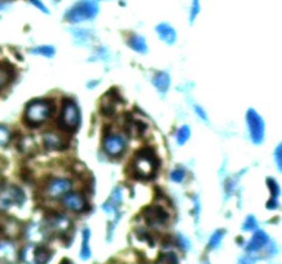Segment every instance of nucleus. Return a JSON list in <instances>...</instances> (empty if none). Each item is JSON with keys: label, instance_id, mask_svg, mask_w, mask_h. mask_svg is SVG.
I'll list each match as a JSON object with an SVG mask.
<instances>
[{"label": "nucleus", "instance_id": "17", "mask_svg": "<svg viewBox=\"0 0 282 264\" xmlns=\"http://www.w3.org/2000/svg\"><path fill=\"white\" fill-rule=\"evenodd\" d=\"M90 237H91V231H90V229L83 230V241H81V249H80L81 260H88V259L91 258Z\"/></svg>", "mask_w": 282, "mask_h": 264}, {"label": "nucleus", "instance_id": "30", "mask_svg": "<svg viewBox=\"0 0 282 264\" xmlns=\"http://www.w3.org/2000/svg\"><path fill=\"white\" fill-rule=\"evenodd\" d=\"M54 1H55V3H59V0H54Z\"/></svg>", "mask_w": 282, "mask_h": 264}, {"label": "nucleus", "instance_id": "23", "mask_svg": "<svg viewBox=\"0 0 282 264\" xmlns=\"http://www.w3.org/2000/svg\"><path fill=\"white\" fill-rule=\"evenodd\" d=\"M73 36L76 37V40L79 43H84V41L88 40L90 37V30H86V29H77V30H73Z\"/></svg>", "mask_w": 282, "mask_h": 264}, {"label": "nucleus", "instance_id": "2", "mask_svg": "<svg viewBox=\"0 0 282 264\" xmlns=\"http://www.w3.org/2000/svg\"><path fill=\"white\" fill-rule=\"evenodd\" d=\"M54 105L48 99H35L26 106L23 119L29 126L37 127L43 124L44 121L51 116Z\"/></svg>", "mask_w": 282, "mask_h": 264}, {"label": "nucleus", "instance_id": "27", "mask_svg": "<svg viewBox=\"0 0 282 264\" xmlns=\"http://www.w3.org/2000/svg\"><path fill=\"white\" fill-rule=\"evenodd\" d=\"M29 1H30V3H32V4H33L35 7H37L39 10H41V11L44 12V14H48V12H50V11H48V8H47L46 4H44V3H43L41 0H29Z\"/></svg>", "mask_w": 282, "mask_h": 264}, {"label": "nucleus", "instance_id": "6", "mask_svg": "<svg viewBox=\"0 0 282 264\" xmlns=\"http://www.w3.org/2000/svg\"><path fill=\"white\" fill-rule=\"evenodd\" d=\"M72 189V180L68 178H54L51 179L44 187V194L48 198H58L61 195L69 193Z\"/></svg>", "mask_w": 282, "mask_h": 264}, {"label": "nucleus", "instance_id": "29", "mask_svg": "<svg viewBox=\"0 0 282 264\" xmlns=\"http://www.w3.org/2000/svg\"><path fill=\"white\" fill-rule=\"evenodd\" d=\"M4 7H7V4H3V3H0V8H4Z\"/></svg>", "mask_w": 282, "mask_h": 264}, {"label": "nucleus", "instance_id": "8", "mask_svg": "<svg viewBox=\"0 0 282 264\" xmlns=\"http://www.w3.org/2000/svg\"><path fill=\"white\" fill-rule=\"evenodd\" d=\"M143 218L146 222L153 226V227H158V226H165L169 220V215L168 212L161 207H149L144 209Z\"/></svg>", "mask_w": 282, "mask_h": 264}, {"label": "nucleus", "instance_id": "9", "mask_svg": "<svg viewBox=\"0 0 282 264\" xmlns=\"http://www.w3.org/2000/svg\"><path fill=\"white\" fill-rule=\"evenodd\" d=\"M62 205L73 212H81L86 209V198L80 193H66L62 198Z\"/></svg>", "mask_w": 282, "mask_h": 264}, {"label": "nucleus", "instance_id": "14", "mask_svg": "<svg viewBox=\"0 0 282 264\" xmlns=\"http://www.w3.org/2000/svg\"><path fill=\"white\" fill-rule=\"evenodd\" d=\"M153 84L157 88V91L165 94L169 90V86H171V77L165 72H158L153 77Z\"/></svg>", "mask_w": 282, "mask_h": 264}, {"label": "nucleus", "instance_id": "20", "mask_svg": "<svg viewBox=\"0 0 282 264\" xmlns=\"http://www.w3.org/2000/svg\"><path fill=\"white\" fill-rule=\"evenodd\" d=\"M190 127L189 126H183L179 128V131L176 132V140H178V144H184L189 138H190Z\"/></svg>", "mask_w": 282, "mask_h": 264}, {"label": "nucleus", "instance_id": "3", "mask_svg": "<svg viewBox=\"0 0 282 264\" xmlns=\"http://www.w3.org/2000/svg\"><path fill=\"white\" fill-rule=\"evenodd\" d=\"M98 11L99 6L95 0H80L65 12V19L70 23H79L95 18Z\"/></svg>", "mask_w": 282, "mask_h": 264}, {"label": "nucleus", "instance_id": "11", "mask_svg": "<svg viewBox=\"0 0 282 264\" xmlns=\"http://www.w3.org/2000/svg\"><path fill=\"white\" fill-rule=\"evenodd\" d=\"M17 260V248L11 241H0V263H12Z\"/></svg>", "mask_w": 282, "mask_h": 264}, {"label": "nucleus", "instance_id": "15", "mask_svg": "<svg viewBox=\"0 0 282 264\" xmlns=\"http://www.w3.org/2000/svg\"><path fill=\"white\" fill-rule=\"evenodd\" d=\"M248 124H249V130L252 132V138L258 142L262 136V123H260L256 113L252 110L248 113Z\"/></svg>", "mask_w": 282, "mask_h": 264}, {"label": "nucleus", "instance_id": "13", "mask_svg": "<svg viewBox=\"0 0 282 264\" xmlns=\"http://www.w3.org/2000/svg\"><path fill=\"white\" fill-rule=\"evenodd\" d=\"M121 201H123V191H121V189H119V187H116V189L112 191V194H110V197L108 198V201L104 204L105 212H115V211H117L119 207H120Z\"/></svg>", "mask_w": 282, "mask_h": 264}, {"label": "nucleus", "instance_id": "28", "mask_svg": "<svg viewBox=\"0 0 282 264\" xmlns=\"http://www.w3.org/2000/svg\"><path fill=\"white\" fill-rule=\"evenodd\" d=\"M194 110H196L197 115L201 117V120H204V121H205V123H207V121H208V116H207V113L204 112V109H202L201 106H194Z\"/></svg>", "mask_w": 282, "mask_h": 264}, {"label": "nucleus", "instance_id": "19", "mask_svg": "<svg viewBox=\"0 0 282 264\" xmlns=\"http://www.w3.org/2000/svg\"><path fill=\"white\" fill-rule=\"evenodd\" d=\"M8 66H10V65H8ZM8 66L0 65V88L7 86V84L10 83V80H11V68H8Z\"/></svg>", "mask_w": 282, "mask_h": 264}, {"label": "nucleus", "instance_id": "26", "mask_svg": "<svg viewBox=\"0 0 282 264\" xmlns=\"http://www.w3.org/2000/svg\"><path fill=\"white\" fill-rule=\"evenodd\" d=\"M8 140H10V131H8V128L0 126V146L6 144Z\"/></svg>", "mask_w": 282, "mask_h": 264}, {"label": "nucleus", "instance_id": "16", "mask_svg": "<svg viewBox=\"0 0 282 264\" xmlns=\"http://www.w3.org/2000/svg\"><path fill=\"white\" fill-rule=\"evenodd\" d=\"M128 46L131 47L134 51L139 52V54H146L147 52V44H146L143 36L135 35V33L131 35L130 39H128Z\"/></svg>", "mask_w": 282, "mask_h": 264}, {"label": "nucleus", "instance_id": "25", "mask_svg": "<svg viewBox=\"0 0 282 264\" xmlns=\"http://www.w3.org/2000/svg\"><path fill=\"white\" fill-rule=\"evenodd\" d=\"M200 12V0H193L191 3V10H190V22H194V19Z\"/></svg>", "mask_w": 282, "mask_h": 264}, {"label": "nucleus", "instance_id": "12", "mask_svg": "<svg viewBox=\"0 0 282 264\" xmlns=\"http://www.w3.org/2000/svg\"><path fill=\"white\" fill-rule=\"evenodd\" d=\"M155 32L158 33V37L162 41H165L168 46H172L173 43L176 41V30L167 22L158 23L155 26Z\"/></svg>", "mask_w": 282, "mask_h": 264}, {"label": "nucleus", "instance_id": "18", "mask_svg": "<svg viewBox=\"0 0 282 264\" xmlns=\"http://www.w3.org/2000/svg\"><path fill=\"white\" fill-rule=\"evenodd\" d=\"M52 256V252L46 247L36 248L33 252V262L35 263H47Z\"/></svg>", "mask_w": 282, "mask_h": 264}, {"label": "nucleus", "instance_id": "7", "mask_svg": "<svg viewBox=\"0 0 282 264\" xmlns=\"http://www.w3.org/2000/svg\"><path fill=\"white\" fill-rule=\"evenodd\" d=\"M127 147V142L121 135L110 133L104 139V150L112 157H117L124 153V150Z\"/></svg>", "mask_w": 282, "mask_h": 264}, {"label": "nucleus", "instance_id": "24", "mask_svg": "<svg viewBox=\"0 0 282 264\" xmlns=\"http://www.w3.org/2000/svg\"><path fill=\"white\" fill-rule=\"evenodd\" d=\"M184 176H186V171L183 168H176L171 172V180L176 182V183H180L184 179Z\"/></svg>", "mask_w": 282, "mask_h": 264}, {"label": "nucleus", "instance_id": "22", "mask_svg": "<svg viewBox=\"0 0 282 264\" xmlns=\"http://www.w3.org/2000/svg\"><path fill=\"white\" fill-rule=\"evenodd\" d=\"M223 236H225V231H223V230H218V231H215V233L212 234V237L209 238V244H208L209 249H216V248L220 245L222 240H223Z\"/></svg>", "mask_w": 282, "mask_h": 264}, {"label": "nucleus", "instance_id": "10", "mask_svg": "<svg viewBox=\"0 0 282 264\" xmlns=\"http://www.w3.org/2000/svg\"><path fill=\"white\" fill-rule=\"evenodd\" d=\"M43 142L48 150H62L66 147V139L58 132H47Z\"/></svg>", "mask_w": 282, "mask_h": 264}, {"label": "nucleus", "instance_id": "5", "mask_svg": "<svg viewBox=\"0 0 282 264\" xmlns=\"http://www.w3.org/2000/svg\"><path fill=\"white\" fill-rule=\"evenodd\" d=\"M23 201L25 194L17 186H7L0 190V211H7L12 207H21Z\"/></svg>", "mask_w": 282, "mask_h": 264}, {"label": "nucleus", "instance_id": "4", "mask_svg": "<svg viewBox=\"0 0 282 264\" xmlns=\"http://www.w3.org/2000/svg\"><path fill=\"white\" fill-rule=\"evenodd\" d=\"M80 124V110L72 99H65L62 105V113L59 119V126L66 131H75Z\"/></svg>", "mask_w": 282, "mask_h": 264}, {"label": "nucleus", "instance_id": "1", "mask_svg": "<svg viewBox=\"0 0 282 264\" xmlns=\"http://www.w3.org/2000/svg\"><path fill=\"white\" fill-rule=\"evenodd\" d=\"M157 169H158V160H157L155 154L150 149L138 151L133 162H131V173L135 178H154Z\"/></svg>", "mask_w": 282, "mask_h": 264}, {"label": "nucleus", "instance_id": "21", "mask_svg": "<svg viewBox=\"0 0 282 264\" xmlns=\"http://www.w3.org/2000/svg\"><path fill=\"white\" fill-rule=\"evenodd\" d=\"M32 54H36V55H43L46 58H51L54 57L55 54V48L52 46H39L32 50Z\"/></svg>", "mask_w": 282, "mask_h": 264}]
</instances>
